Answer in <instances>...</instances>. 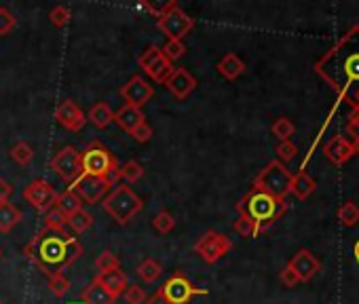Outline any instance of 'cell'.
Listing matches in <instances>:
<instances>
[{
	"label": "cell",
	"mask_w": 359,
	"mask_h": 304,
	"mask_svg": "<svg viewBox=\"0 0 359 304\" xmlns=\"http://www.w3.org/2000/svg\"><path fill=\"white\" fill-rule=\"evenodd\" d=\"M218 72L226 78V81H235L245 72V64L237 53H226L220 62H218Z\"/></svg>",
	"instance_id": "cell-22"
},
{
	"label": "cell",
	"mask_w": 359,
	"mask_h": 304,
	"mask_svg": "<svg viewBox=\"0 0 359 304\" xmlns=\"http://www.w3.org/2000/svg\"><path fill=\"white\" fill-rule=\"evenodd\" d=\"M317 188V182L306 174V172H298L292 176V184H290V193L298 199V201H306Z\"/></svg>",
	"instance_id": "cell-21"
},
{
	"label": "cell",
	"mask_w": 359,
	"mask_h": 304,
	"mask_svg": "<svg viewBox=\"0 0 359 304\" xmlns=\"http://www.w3.org/2000/svg\"><path fill=\"white\" fill-rule=\"evenodd\" d=\"M336 216H338V220H340L342 226L353 228V226L359 224V205L353 203V201H346V203H342V205L338 207Z\"/></svg>",
	"instance_id": "cell-27"
},
{
	"label": "cell",
	"mask_w": 359,
	"mask_h": 304,
	"mask_svg": "<svg viewBox=\"0 0 359 304\" xmlns=\"http://www.w3.org/2000/svg\"><path fill=\"white\" fill-rule=\"evenodd\" d=\"M161 275H163V266H161V262H156V260H152V258H146V260L137 266V277H140L144 283H154Z\"/></svg>",
	"instance_id": "cell-29"
},
{
	"label": "cell",
	"mask_w": 359,
	"mask_h": 304,
	"mask_svg": "<svg viewBox=\"0 0 359 304\" xmlns=\"http://www.w3.org/2000/svg\"><path fill=\"white\" fill-rule=\"evenodd\" d=\"M235 233L239 235V237H245V239H254V237H258L260 233H258V226L252 222V220H248L245 216H239L237 220H235Z\"/></svg>",
	"instance_id": "cell-36"
},
{
	"label": "cell",
	"mask_w": 359,
	"mask_h": 304,
	"mask_svg": "<svg viewBox=\"0 0 359 304\" xmlns=\"http://www.w3.org/2000/svg\"><path fill=\"white\" fill-rule=\"evenodd\" d=\"M346 99H348V104L353 106V110H359V87L353 89V91L346 95Z\"/></svg>",
	"instance_id": "cell-49"
},
{
	"label": "cell",
	"mask_w": 359,
	"mask_h": 304,
	"mask_svg": "<svg viewBox=\"0 0 359 304\" xmlns=\"http://www.w3.org/2000/svg\"><path fill=\"white\" fill-rule=\"evenodd\" d=\"M55 118H57V123H60L64 129H68V131H72V133H79V131L85 127V123H87L85 112H83V110L76 106V102H72V99H64V102L57 104V108H55Z\"/></svg>",
	"instance_id": "cell-15"
},
{
	"label": "cell",
	"mask_w": 359,
	"mask_h": 304,
	"mask_svg": "<svg viewBox=\"0 0 359 304\" xmlns=\"http://www.w3.org/2000/svg\"><path fill=\"white\" fill-rule=\"evenodd\" d=\"M323 155L330 163L334 165H344L353 155H355V146L353 141H348L344 135H334L330 141H325L323 146Z\"/></svg>",
	"instance_id": "cell-18"
},
{
	"label": "cell",
	"mask_w": 359,
	"mask_h": 304,
	"mask_svg": "<svg viewBox=\"0 0 359 304\" xmlns=\"http://www.w3.org/2000/svg\"><path fill=\"white\" fill-rule=\"evenodd\" d=\"M70 304H85V302H70Z\"/></svg>",
	"instance_id": "cell-52"
},
{
	"label": "cell",
	"mask_w": 359,
	"mask_h": 304,
	"mask_svg": "<svg viewBox=\"0 0 359 304\" xmlns=\"http://www.w3.org/2000/svg\"><path fill=\"white\" fill-rule=\"evenodd\" d=\"M287 266L298 275L300 283H304V281H311V279L319 272L321 262H319V260L315 258V254H311L309 249H298V251L294 254V258L287 262Z\"/></svg>",
	"instance_id": "cell-17"
},
{
	"label": "cell",
	"mask_w": 359,
	"mask_h": 304,
	"mask_svg": "<svg viewBox=\"0 0 359 304\" xmlns=\"http://www.w3.org/2000/svg\"><path fill=\"white\" fill-rule=\"evenodd\" d=\"M271 131H273V135H275V137H277L279 141H287V139H290V137L294 135L296 127H294V123H292L290 118L281 116V118H277V120L273 123Z\"/></svg>",
	"instance_id": "cell-32"
},
{
	"label": "cell",
	"mask_w": 359,
	"mask_h": 304,
	"mask_svg": "<svg viewBox=\"0 0 359 304\" xmlns=\"http://www.w3.org/2000/svg\"><path fill=\"white\" fill-rule=\"evenodd\" d=\"M114 123H116L123 131L131 133V131H135L142 123H146V116H144V112H142L140 108H133V106H127V104H125L121 110L114 112Z\"/></svg>",
	"instance_id": "cell-20"
},
{
	"label": "cell",
	"mask_w": 359,
	"mask_h": 304,
	"mask_svg": "<svg viewBox=\"0 0 359 304\" xmlns=\"http://www.w3.org/2000/svg\"><path fill=\"white\" fill-rule=\"evenodd\" d=\"M114 296L104 289L97 281H91L83 291H81V302L85 304H114Z\"/></svg>",
	"instance_id": "cell-23"
},
{
	"label": "cell",
	"mask_w": 359,
	"mask_h": 304,
	"mask_svg": "<svg viewBox=\"0 0 359 304\" xmlns=\"http://www.w3.org/2000/svg\"><path fill=\"white\" fill-rule=\"evenodd\" d=\"M156 28L167 36V41H182L184 36L193 32L195 20L171 0V3L161 7V13L156 18Z\"/></svg>",
	"instance_id": "cell-5"
},
{
	"label": "cell",
	"mask_w": 359,
	"mask_h": 304,
	"mask_svg": "<svg viewBox=\"0 0 359 304\" xmlns=\"http://www.w3.org/2000/svg\"><path fill=\"white\" fill-rule=\"evenodd\" d=\"M22 220V212L13 203H0V233H11L13 226Z\"/></svg>",
	"instance_id": "cell-25"
},
{
	"label": "cell",
	"mask_w": 359,
	"mask_h": 304,
	"mask_svg": "<svg viewBox=\"0 0 359 304\" xmlns=\"http://www.w3.org/2000/svg\"><path fill=\"white\" fill-rule=\"evenodd\" d=\"M51 170L70 186L83 176V165H81V152L74 146H64L57 155L51 159Z\"/></svg>",
	"instance_id": "cell-9"
},
{
	"label": "cell",
	"mask_w": 359,
	"mask_h": 304,
	"mask_svg": "<svg viewBox=\"0 0 359 304\" xmlns=\"http://www.w3.org/2000/svg\"><path fill=\"white\" fill-rule=\"evenodd\" d=\"M55 207L62 209L66 216H72V214H76V212L83 209V201H81V197H79L72 188H68V191H64V193L57 195Z\"/></svg>",
	"instance_id": "cell-26"
},
{
	"label": "cell",
	"mask_w": 359,
	"mask_h": 304,
	"mask_svg": "<svg viewBox=\"0 0 359 304\" xmlns=\"http://www.w3.org/2000/svg\"><path fill=\"white\" fill-rule=\"evenodd\" d=\"M116 157L112 152L100 144V141H91L83 152H81V165H83V174L87 176H100L106 178L108 172L116 165Z\"/></svg>",
	"instance_id": "cell-7"
},
{
	"label": "cell",
	"mask_w": 359,
	"mask_h": 304,
	"mask_svg": "<svg viewBox=\"0 0 359 304\" xmlns=\"http://www.w3.org/2000/svg\"><path fill=\"white\" fill-rule=\"evenodd\" d=\"M11 195H13V186L7 180L0 178V203H7Z\"/></svg>",
	"instance_id": "cell-47"
},
{
	"label": "cell",
	"mask_w": 359,
	"mask_h": 304,
	"mask_svg": "<svg viewBox=\"0 0 359 304\" xmlns=\"http://www.w3.org/2000/svg\"><path fill=\"white\" fill-rule=\"evenodd\" d=\"M74 193L81 197L83 203H89V205H95L100 203L112 188V184L106 180V178H100V176H87L83 174L74 184H72Z\"/></svg>",
	"instance_id": "cell-12"
},
{
	"label": "cell",
	"mask_w": 359,
	"mask_h": 304,
	"mask_svg": "<svg viewBox=\"0 0 359 304\" xmlns=\"http://www.w3.org/2000/svg\"><path fill=\"white\" fill-rule=\"evenodd\" d=\"M121 266V262H118V258L112 254V251H102L97 258H95V268L100 270V275L102 272H110V270H116Z\"/></svg>",
	"instance_id": "cell-35"
},
{
	"label": "cell",
	"mask_w": 359,
	"mask_h": 304,
	"mask_svg": "<svg viewBox=\"0 0 359 304\" xmlns=\"http://www.w3.org/2000/svg\"><path fill=\"white\" fill-rule=\"evenodd\" d=\"M121 95H123V99L127 102V106H133V108H140L142 110V106H146L150 99H152V95H154V89L142 78V76H131L123 87H121Z\"/></svg>",
	"instance_id": "cell-14"
},
{
	"label": "cell",
	"mask_w": 359,
	"mask_h": 304,
	"mask_svg": "<svg viewBox=\"0 0 359 304\" xmlns=\"http://www.w3.org/2000/svg\"><path fill=\"white\" fill-rule=\"evenodd\" d=\"M152 226H154V230L156 233H161V235H169L173 228H175V218L169 214V212H158L156 216H154V220H152Z\"/></svg>",
	"instance_id": "cell-34"
},
{
	"label": "cell",
	"mask_w": 359,
	"mask_h": 304,
	"mask_svg": "<svg viewBox=\"0 0 359 304\" xmlns=\"http://www.w3.org/2000/svg\"><path fill=\"white\" fill-rule=\"evenodd\" d=\"M70 20H72V13H70V9L64 7V5L55 7V9L49 13V22H51L55 28H66V26L70 24Z\"/></svg>",
	"instance_id": "cell-38"
},
{
	"label": "cell",
	"mask_w": 359,
	"mask_h": 304,
	"mask_svg": "<svg viewBox=\"0 0 359 304\" xmlns=\"http://www.w3.org/2000/svg\"><path fill=\"white\" fill-rule=\"evenodd\" d=\"M353 146H355V155H359V141H355Z\"/></svg>",
	"instance_id": "cell-51"
},
{
	"label": "cell",
	"mask_w": 359,
	"mask_h": 304,
	"mask_svg": "<svg viewBox=\"0 0 359 304\" xmlns=\"http://www.w3.org/2000/svg\"><path fill=\"white\" fill-rule=\"evenodd\" d=\"M93 222H95V218H93L89 212L81 209V212H76V214L68 216V222H66V226H70V230H72V233L81 235V233L89 230V228L93 226Z\"/></svg>",
	"instance_id": "cell-28"
},
{
	"label": "cell",
	"mask_w": 359,
	"mask_h": 304,
	"mask_svg": "<svg viewBox=\"0 0 359 304\" xmlns=\"http://www.w3.org/2000/svg\"><path fill=\"white\" fill-rule=\"evenodd\" d=\"M0 258H3V249H0Z\"/></svg>",
	"instance_id": "cell-53"
},
{
	"label": "cell",
	"mask_w": 359,
	"mask_h": 304,
	"mask_svg": "<svg viewBox=\"0 0 359 304\" xmlns=\"http://www.w3.org/2000/svg\"><path fill=\"white\" fill-rule=\"evenodd\" d=\"M279 281H281V285H285V287H296L298 283H300V279H298V275L285 264L283 266V270L279 272Z\"/></svg>",
	"instance_id": "cell-45"
},
{
	"label": "cell",
	"mask_w": 359,
	"mask_h": 304,
	"mask_svg": "<svg viewBox=\"0 0 359 304\" xmlns=\"http://www.w3.org/2000/svg\"><path fill=\"white\" fill-rule=\"evenodd\" d=\"M104 212L116 224H129L144 207L142 197H137L129 186H114L112 193L104 199Z\"/></svg>",
	"instance_id": "cell-4"
},
{
	"label": "cell",
	"mask_w": 359,
	"mask_h": 304,
	"mask_svg": "<svg viewBox=\"0 0 359 304\" xmlns=\"http://www.w3.org/2000/svg\"><path fill=\"white\" fill-rule=\"evenodd\" d=\"M163 85L167 87V91H169L173 97H177V99H187V97L197 89V78H195L189 70H184V68H173L171 76H169Z\"/></svg>",
	"instance_id": "cell-16"
},
{
	"label": "cell",
	"mask_w": 359,
	"mask_h": 304,
	"mask_svg": "<svg viewBox=\"0 0 359 304\" xmlns=\"http://www.w3.org/2000/svg\"><path fill=\"white\" fill-rule=\"evenodd\" d=\"M93 281H97L104 289H108L114 298H118L121 293H125V289L129 287V281H127V275L121 270V268H116V270H110V272H97L95 275V279Z\"/></svg>",
	"instance_id": "cell-19"
},
{
	"label": "cell",
	"mask_w": 359,
	"mask_h": 304,
	"mask_svg": "<svg viewBox=\"0 0 359 304\" xmlns=\"http://www.w3.org/2000/svg\"><path fill=\"white\" fill-rule=\"evenodd\" d=\"M47 279H49V289L55 298H64L66 291L70 289V281L66 279L64 272H51Z\"/></svg>",
	"instance_id": "cell-33"
},
{
	"label": "cell",
	"mask_w": 359,
	"mask_h": 304,
	"mask_svg": "<svg viewBox=\"0 0 359 304\" xmlns=\"http://www.w3.org/2000/svg\"><path fill=\"white\" fill-rule=\"evenodd\" d=\"M89 120H91L97 129H106L110 123H114V112H112V108H110L108 104L97 102V104H93L91 110H89Z\"/></svg>",
	"instance_id": "cell-24"
},
{
	"label": "cell",
	"mask_w": 359,
	"mask_h": 304,
	"mask_svg": "<svg viewBox=\"0 0 359 304\" xmlns=\"http://www.w3.org/2000/svg\"><path fill=\"white\" fill-rule=\"evenodd\" d=\"M11 159L18 163V165H30L32 163V159H34V150H32V146L28 144V141H18L13 148H11Z\"/></svg>",
	"instance_id": "cell-30"
},
{
	"label": "cell",
	"mask_w": 359,
	"mask_h": 304,
	"mask_svg": "<svg viewBox=\"0 0 359 304\" xmlns=\"http://www.w3.org/2000/svg\"><path fill=\"white\" fill-rule=\"evenodd\" d=\"M353 256H355V260L359 262V241L355 243V247H353Z\"/></svg>",
	"instance_id": "cell-50"
},
{
	"label": "cell",
	"mask_w": 359,
	"mask_h": 304,
	"mask_svg": "<svg viewBox=\"0 0 359 304\" xmlns=\"http://www.w3.org/2000/svg\"><path fill=\"white\" fill-rule=\"evenodd\" d=\"M83 256V245L72 237L70 241H68V245H66V260H64V270L68 268V266H72L79 258Z\"/></svg>",
	"instance_id": "cell-40"
},
{
	"label": "cell",
	"mask_w": 359,
	"mask_h": 304,
	"mask_svg": "<svg viewBox=\"0 0 359 304\" xmlns=\"http://www.w3.org/2000/svg\"><path fill=\"white\" fill-rule=\"evenodd\" d=\"M137 144H146V141H150V137L154 135V131H152V127L148 125V123H142L135 131H131L129 133Z\"/></svg>",
	"instance_id": "cell-44"
},
{
	"label": "cell",
	"mask_w": 359,
	"mask_h": 304,
	"mask_svg": "<svg viewBox=\"0 0 359 304\" xmlns=\"http://www.w3.org/2000/svg\"><path fill=\"white\" fill-rule=\"evenodd\" d=\"M24 199H26V203H30V207H34L39 214H47V212L55 205L57 193H55V188H53L47 180L39 178V180H34V182H30V184L26 186Z\"/></svg>",
	"instance_id": "cell-13"
},
{
	"label": "cell",
	"mask_w": 359,
	"mask_h": 304,
	"mask_svg": "<svg viewBox=\"0 0 359 304\" xmlns=\"http://www.w3.org/2000/svg\"><path fill=\"white\" fill-rule=\"evenodd\" d=\"M137 64L154 83H165L171 76V72H173V64L163 55L161 47H156V45H150L137 57Z\"/></svg>",
	"instance_id": "cell-11"
},
{
	"label": "cell",
	"mask_w": 359,
	"mask_h": 304,
	"mask_svg": "<svg viewBox=\"0 0 359 304\" xmlns=\"http://www.w3.org/2000/svg\"><path fill=\"white\" fill-rule=\"evenodd\" d=\"M158 291L163 293V298L167 300V304H191V300L195 296H208V289L195 287L187 275L182 272H173L163 287H158Z\"/></svg>",
	"instance_id": "cell-8"
},
{
	"label": "cell",
	"mask_w": 359,
	"mask_h": 304,
	"mask_svg": "<svg viewBox=\"0 0 359 304\" xmlns=\"http://www.w3.org/2000/svg\"><path fill=\"white\" fill-rule=\"evenodd\" d=\"M66 222H68V216L62 212V209H57L55 205L45 214V228H49V230H66Z\"/></svg>",
	"instance_id": "cell-31"
},
{
	"label": "cell",
	"mask_w": 359,
	"mask_h": 304,
	"mask_svg": "<svg viewBox=\"0 0 359 304\" xmlns=\"http://www.w3.org/2000/svg\"><path fill=\"white\" fill-rule=\"evenodd\" d=\"M144 304H167V300H165V298H163V293L156 289L152 296H148V298H146V302H144Z\"/></svg>",
	"instance_id": "cell-48"
},
{
	"label": "cell",
	"mask_w": 359,
	"mask_h": 304,
	"mask_svg": "<svg viewBox=\"0 0 359 304\" xmlns=\"http://www.w3.org/2000/svg\"><path fill=\"white\" fill-rule=\"evenodd\" d=\"M0 304H5V302H3V300H0Z\"/></svg>",
	"instance_id": "cell-54"
},
{
	"label": "cell",
	"mask_w": 359,
	"mask_h": 304,
	"mask_svg": "<svg viewBox=\"0 0 359 304\" xmlns=\"http://www.w3.org/2000/svg\"><path fill=\"white\" fill-rule=\"evenodd\" d=\"M233 249V241L229 237H224L222 233L216 230H208L197 243H195V251L199 254V258L208 264H216L220 258H224L229 251Z\"/></svg>",
	"instance_id": "cell-10"
},
{
	"label": "cell",
	"mask_w": 359,
	"mask_h": 304,
	"mask_svg": "<svg viewBox=\"0 0 359 304\" xmlns=\"http://www.w3.org/2000/svg\"><path fill=\"white\" fill-rule=\"evenodd\" d=\"M125 302L127 304H144L146 302V291L142 289V287H137V285H129L127 289H125Z\"/></svg>",
	"instance_id": "cell-43"
},
{
	"label": "cell",
	"mask_w": 359,
	"mask_h": 304,
	"mask_svg": "<svg viewBox=\"0 0 359 304\" xmlns=\"http://www.w3.org/2000/svg\"><path fill=\"white\" fill-rule=\"evenodd\" d=\"M346 131H348V135L353 137V144L359 141V110H353V114L348 116Z\"/></svg>",
	"instance_id": "cell-46"
},
{
	"label": "cell",
	"mask_w": 359,
	"mask_h": 304,
	"mask_svg": "<svg viewBox=\"0 0 359 304\" xmlns=\"http://www.w3.org/2000/svg\"><path fill=\"white\" fill-rule=\"evenodd\" d=\"M142 176H144V167H142L137 161H127V163L121 167V180H125V182H129V184L137 182Z\"/></svg>",
	"instance_id": "cell-37"
},
{
	"label": "cell",
	"mask_w": 359,
	"mask_h": 304,
	"mask_svg": "<svg viewBox=\"0 0 359 304\" xmlns=\"http://www.w3.org/2000/svg\"><path fill=\"white\" fill-rule=\"evenodd\" d=\"M15 18L9 9L5 7H0V36H7L13 28H15Z\"/></svg>",
	"instance_id": "cell-42"
},
{
	"label": "cell",
	"mask_w": 359,
	"mask_h": 304,
	"mask_svg": "<svg viewBox=\"0 0 359 304\" xmlns=\"http://www.w3.org/2000/svg\"><path fill=\"white\" fill-rule=\"evenodd\" d=\"M237 212L239 216L252 220L258 226V233H264L287 212V203L252 186L250 193L237 203Z\"/></svg>",
	"instance_id": "cell-3"
},
{
	"label": "cell",
	"mask_w": 359,
	"mask_h": 304,
	"mask_svg": "<svg viewBox=\"0 0 359 304\" xmlns=\"http://www.w3.org/2000/svg\"><path fill=\"white\" fill-rule=\"evenodd\" d=\"M315 72L342 97L359 87V26L348 28L338 43L317 60Z\"/></svg>",
	"instance_id": "cell-1"
},
{
	"label": "cell",
	"mask_w": 359,
	"mask_h": 304,
	"mask_svg": "<svg viewBox=\"0 0 359 304\" xmlns=\"http://www.w3.org/2000/svg\"><path fill=\"white\" fill-rule=\"evenodd\" d=\"M298 155V148H296V144L294 141H279V146H277V157H279V163H287V161H292L294 157Z\"/></svg>",
	"instance_id": "cell-41"
},
{
	"label": "cell",
	"mask_w": 359,
	"mask_h": 304,
	"mask_svg": "<svg viewBox=\"0 0 359 304\" xmlns=\"http://www.w3.org/2000/svg\"><path fill=\"white\" fill-rule=\"evenodd\" d=\"M161 51H163V55L173 64L175 60H180V57L184 55L187 47H184V43H182V41H167V43H165V47H163Z\"/></svg>",
	"instance_id": "cell-39"
},
{
	"label": "cell",
	"mask_w": 359,
	"mask_h": 304,
	"mask_svg": "<svg viewBox=\"0 0 359 304\" xmlns=\"http://www.w3.org/2000/svg\"><path fill=\"white\" fill-rule=\"evenodd\" d=\"M292 176L290 170L279 163V161H271L254 180V188L279 199V201H285V197L290 195V184H292Z\"/></svg>",
	"instance_id": "cell-6"
},
{
	"label": "cell",
	"mask_w": 359,
	"mask_h": 304,
	"mask_svg": "<svg viewBox=\"0 0 359 304\" xmlns=\"http://www.w3.org/2000/svg\"><path fill=\"white\" fill-rule=\"evenodd\" d=\"M68 230H39L32 241L24 247V256L34 262L47 277L51 272H64V260H66V245L70 241Z\"/></svg>",
	"instance_id": "cell-2"
}]
</instances>
